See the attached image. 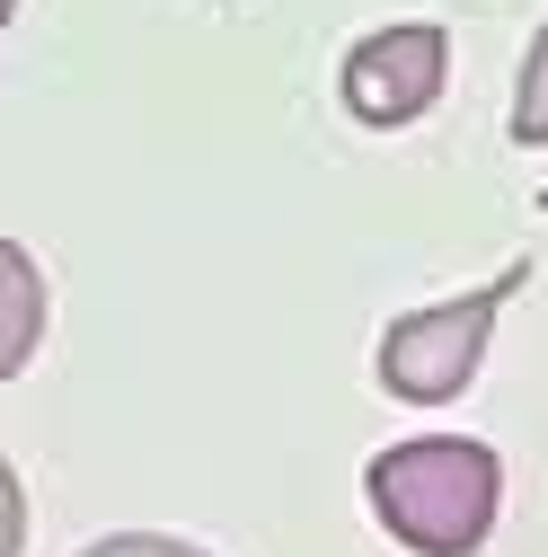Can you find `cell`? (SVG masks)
<instances>
[{
  "label": "cell",
  "instance_id": "5",
  "mask_svg": "<svg viewBox=\"0 0 548 557\" xmlns=\"http://www.w3.org/2000/svg\"><path fill=\"white\" fill-rule=\"evenodd\" d=\"M513 143L548 151V27L531 36V53H522V72H513Z\"/></svg>",
  "mask_w": 548,
  "mask_h": 557
},
{
  "label": "cell",
  "instance_id": "9",
  "mask_svg": "<svg viewBox=\"0 0 548 557\" xmlns=\"http://www.w3.org/2000/svg\"><path fill=\"white\" fill-rule=\"evenodd\" d=\"M539 203H548V195H539Z\"/></svg>",
  "mask_w": 548,
  "mask_h": 557
},
{
  "label": "cell",
  "instance_id": "1",
  "mask_svg": "<svg viewBox=\"0 0 548 557\" xmlns=\"http://www.w3.org/2000/svg\"><path fill=\"white\" fill-rule=\"evenodd\" d=\"M363 505L407 557H477L505 505V460L477 434H416L363 460Z\"/></svg>",
  "mask_w": 548,
  "mask_h": 557
},
{
  "label": "cell",
  "instance_id": "2",
  "mask_svg": "<svg viewBox=\"0 0 548 557\" xmlns=\"http://www.w3.org/2000/svg\"><path fill=\"white\" fill-rule=\"evenodd\" d=\"M522 284H531V257H513L505 274H487V284L460 293V301H434V310L389 319V327H381V345H372L381 389H389V398H407V407H443V398H460V389L477 381V363H487L496 319H505V301H513Z\"/></svg>",
  "mask_w": 548,
  "mask_h": 557
},
{
  "label": "cell",
  "instance_id": "7",
  "mask_svg": "<svg viewBox=\"0 0 548 557\" xmlns=\"http://www.w3.org/2000/svg\"><path fill=\"white\" fill-rule=\"evenodd\" d=\"M0 557H27V486L10 460H0Z\"/></svg>",
  "mask_w": 548,
  "mask_h": 557
},
{
  "label": "cell",
  "instance_id": "3",
  "mask_svg": "<svg viewBox=\"0 0 548 557\" xmlns=\"http://www.w3.org/2000/svg\"><path fill=\"white\" fill-rule=\"evenodd\" d=\"M443 81H451V36L434 18L372 27V36L346 45V62H336V98H346V115L372 124V133H398L425 107H443Z\"/></svg>",
  "mask_w": 548,
  "mask_h": 557
},
{
  "label": "cell",
  "instance_id": "6",
  "mask_svg": "<svg viewBox=\"0 0 548 557\" xmlns=\"http://www.w3.org/2000/svg\"><path fill=\"white\" fill-rule=\"evenodd\" d=\"M80 557H213V548H195V540H177V531H107V540H89Z\"/></svg>",
  "mask_w": 548,
  "mask_h": 557
},
{
  "label": "cell",
  "instance_id": "4",
  "mask_svg": "<svg viewBox=\"0 0 548 557\" xmlns=\"http://www.w3.org/2000/svg\"><path fill=\"white\" fill-rule=\"evenodd\" d=\"M45 319H53V293H45V265L0 231V389H10L27 363H36V345H45Z\"/></svg>",
  "mask_w": 548,
  "mask_h": 557
},
{
  "label": "cell",
  "instance_id": "8",
  "mask_svg": "<svg viewBox=\"0 0 548 557\" xmlns=\"http://www.w3.org/2000/svg\"><path fill=\"white\" fill-rule=\"evenodd\" d=\"M10 18H18V0H0V36H10Z\"/></svg>",
  "mask_w": 548,
  "mask_h": 557
}]
</instances>
